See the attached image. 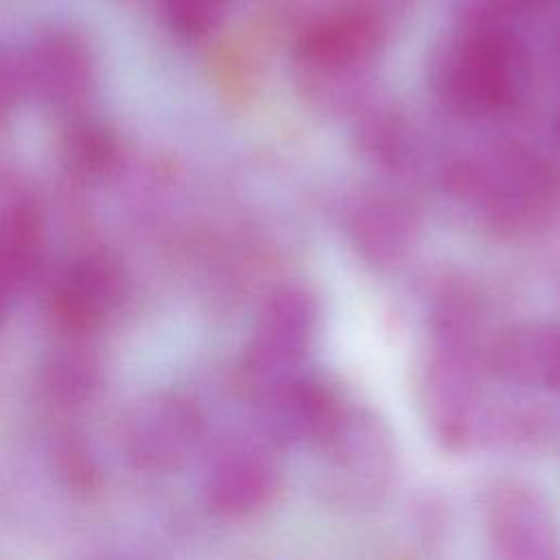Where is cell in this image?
<instances>
[{
	"mask_svg": "<svg viewBox=\"0 0 560 560\" xmlns=\"http://www.w3.org/2000/svg\"><path fill=\"white\" fill-rule=\"evenodd\" d=\"M11 302H13V295H11V293L4 289V284L0 282V326H2L4 319H7V313H9Z\"/></svg>",
	"mask_w": 560,
	"mask_h": 560,
	"instance_id": "7402d4cb",
	"label": "cell"
},
{
	"mask_svg": "<svg viewBox=\"0 0 560 560\" xmlns=\"http://www.w3.org/2000/svg\"><path fill=\"white\" fill-rule=\"evenodd\" d=\"M317 328V302L302 287H282L262 304L238 361V385L249 400L298 374Z\"/></svg>",
	"mask_w": 560,
	"mask_h": 560,
	"instance_id": "277c9868",
	"label": "cell"
},
{
	"mask_svg": "<svg viewBox=\"0 0 560 560\" xmlns=\"http://www.w3.org/2000/svg\"><path fill=\"white\" fill-rule=\"evenodd\" d=\"M357 234L370 256H394L409 236V214L392 203H372L359 214Z\"/></svg>",
	"mask_w": 560,
	"mask_h": 560,
	"instance_id": "ac0fdd59",
	"label": "cell"
},
{
	"mask_svg": "<svg viewBox=\"0 0 560 560\" xmlns=\"http://www.w3.org/2000/svg\"><path fill=\"white\" fill-rule=\"evenodd\" d=\"M206 411L179 389L138 398L118 420L116 442L127 468L140 475H168L184 468L203 446Z\"/></svg>",
	"mask_w": 560,
	"mask_h": 560,
	"instance_id": "3957f363",
	"label": "cell"
},
{
	"mask_svg": "<svg viewBox=\"0 0 560 560\" xmlns=\"http://www.w3.org/2000/svg\"><path fill=\"white\" fill-rule=\"evenodd\" d=\"M451 186L508 234L540 230L560 206L558 168L521 144H499L462 162L451 171Z\"/></svg>",
	"mask_w": 560,
	"mask_h": 560,
	"instance_id": "6da1fadb",
	"label": "cell"
},
{
	"mask_svg": "<svg viewBox=\"0 0 560 560\" xmlns=\"http://www.w3.org/2000/svg\"><path fill=\"white\" fill-rule=\"evenodd\" d=\"M230 0H162L168 28L182 39L206 37L225 15Z\"/></svg>",
	"mask_w": 560,
	"mask_h": 560,
	"instance_id": "ffe728a7",
	"label": "cell"
},
{
	"mask_svg": "<svg viewBox=\"0 0 560 560\" xmlns=\"http://www.w3.org/2000/svg\"><path fill=\"white\" fill-rule=\"evenodd\" d=\"M523 79V59L503 31H479L446 61L442 85L448 103L466 114H492L510 107Z\"/></svg>",
	"mask_w": 560,
	"mask_h": 560,
	"instance_id": "9c48e42d",
	"label": "cell"
},
{
	"mask_svg": "<svg viewBox=\"0 0 560 560\" xmlns=\"http://www.w3.org/2000/svg\"><path fill=\"white\" fill-rule=\"evenodd\" d=\"M59 158L70 177L83 184L105 182L120 168L122 140L105 118L81 109L63 120Z\"/></svg>",
	"mask_w": 560,
	"mask_h": 560,
	"instance_id": "2e32d148",
	"label": "cell"
},
{
	"mask_svg": "<svg viewBox=\"0 0 560 560\" xmlns=\"http://www.w3.org/2000/svg\"><path fill=\"white\" fill-rule=\"evenodd\" d=\"M129 293L122 260L107 247L74 252L52 276L46 306L59 335L94 337L116 317Z\"/></svg>",
	"mask_w": 560,
	"mask_h": 560,
	"instance_id": "5b68a950",
	"label": "cell"
},
{
	"mask_svg": "<svg viewBox=\"0 0 560 560\" xmlns=\"http://www.w3.org/2000/svg\"><path fill=\"white\" fill-rule=\"evenodd\" d=\"M280 451L258 433L223 440L203 472V501L225 521H245L262 512L282 483Z\"/></svg>",
	"mask_w": 560,
	"mask_h": 560,
	"instance_id": "ba28073f",
	"label": "cell"
},
{
	"mask_svg": "<svg viewBox=\"0 0 560 560\" xmlns=\"http://www.w3.org/2000/svg\"><path fill=\"white\" fill-rule=\"evenodd\" d=\"M85 560H140L127 553H96V556H88Z\"/></svg>",
	"mask_w": 560,
	"mask_h": 560,
	"instance_id": "603a6c76",
	"label": "cell"
},
{
	"mask_svg": "<svg viewBox=\"0 0 560 560\" xmlns=\"http://www.w3.org/2000/svg\"><path fill=\"white\" fill-rule=\"evenodd\" d=\"M28 98L44 109L70 116L85 109L96 85V52L70 24H48L20 50Z\"/></svg>",
	"mask_w": 560,
	"mask_h": 560,
	"instance_id": "52a82bcc",
	"label": "cell"
},
{
	"mask_svg": "<svg viewBox=\"0 0 560 560\" xmlns=\"http://www.w3.org/2000/svg\"><path fill=\"white\" fill-rule=\"evenodd\" d=\"M311 451L317 488L337 508H374L396 481V438L385 418L368 407L348 402Z\"/></svg>",
	"mask_w": 560,
	"mask_h": 560,
	"instance_id": "7a4b0ae2",
	"label": "cell"
},
{
	"mask_svg": "<svg viewBox=\"0 0 560 560\" xmlns=\"http://www.w3.org/2000/svg\"><path fill=\"white\" fill-rule=\"evenodd\" d=\"M549 435V416L536 407H490L483 440L510 448H536Z\"/></svg>",
	"mask_w": 560,
	"mask_h": 560,
	"instance_id": "e0dca14e",
	"label": "cell"
},
{
	"mask_svg": "<svg viewBox=\"0 0 560 560\" xmlns=\"http://www.w3.org/2000/svg\"><path fill=\"white\" fill-rule=\"evenodd\" d=\"M52 457H55L57 475L63 479L68 488L88 492L98 486L101 481L98 459L77 431H66L59 435Z\"/></svg>",
	"mask_w": 560,
	"mask_h": 560,
	"instance_id": "d6986e66",
	"label": "cell"
},
{
	"mask_svg": "<svg viewBox=\"0 0 560 560\" xmlns=\"http://www.w3.org/2000/svg\"><path fill=\"white\" fill-rule=\"evenodd\" d=\"M256 433L273 448H313L348 400L328 383L300 372L271 385L254 400Z\"/></svg>",
	"mask_w": 560,
	"mask_h": 560,
	"instance_id": "8fae6325",
	"label": "cell"
},
{
	"mask_svg": "<svg viewBox=\"0 0 560 560\" xmlns=\"http://www.w3.org/2000/svg\"><path fill=\"white\" fill-rule=\"evenodd\" d=\"M558 133H560V125H558Z\"/></svg>",
	"mask_w": 560,
	"mask_h": 560,
	"instance_id": "cb8c5ba5",
	"label": "cell"
},
{
	"mask_svg": "<svg viewBox=\"0 0 560 560\" xmlns=\"http://www.w3.org/2000/svg\"><path fill=\"white\" fill-rule=\"evenodd\" d=\"M46 232L35 201L11 195L0 201V282L15 298L44 269Z\"/></svg>",
	"mask_w": 560,
	"mask_h": 560,
	"instance_id": "9a60e30c",
	"label": "cell"
},
{
	"mask_svg": "<svg viewBox=\"0 0 560 560\" xmlns=\"http://www.w3.org/2000/svg\"><path fill=\"white\" fill-rule=\"evenodd\" d=\"M418 407L431 440L444 453L464 455L481 444L490 407L472 361L442 350L422 372Z\"/></svg>",
	"mask_w": 560,
	"mask_h": 560,
	"instance_id": "8992f818",
	"label": "cell"
},
{
	"mask_svg": "<svg viewBox=\"0 0 560 560\" xmlns=\"http://www.w3.org/2000/svg\"><path fill=\"white\" fill-rule=\"evenodd\" d=\"M24 98H28V94L22 57L18 50L0 44V127L15 114Z\"/></svg>",
	"mask_w": 560,
	"mask_h": 560,
	"instance_id": "44dd1931",
	"label": "cell"
},
{
	"mask_svg": "<svg viewBox=\"0 0 560 560\" xmlns=\"http://www.w3.org/2000/svg\"><path fill=\"white\" fill-rule=\"evenodd\" d=\"M488 370L510 385L560 394V324H516L494 335Z\"/></svg>",
	"mask_w": 560,
	"mask_h": 560,
	"instance_id": "4fadbf2b",
	"label": "cell"
},
{
	"mask_svg": "<svg viewBox=\"0 0 560 560\" xmlns=\"http://www.w3.org/2000/svg\"><path fill=\"white\" fill-rule=\"evenodd\" d=\"M35 383L46 407L74 416L98 400L105 387V361L92 337L59 335L42 354Z\"/></svg>",
	"mask_w": 560,
	"mask_h": 560,
	"instance_id": "7c38bea8",
	"label": "cell"
},
{
	"mask_svg": "<svg viewBox=\"0 0 560 560\" xmlns=\"http://www.w3.org/2000/svg\"><path fill=\"white\" fill-rule=\"evenodd\" d=\"M376 42V18L363 9H343L304 28L298 39V55L311 68L339 72L365 61Z\"/></svg>",
	"mask_w": 560,
	"mask_h": 560,
	"instance_id": "5bb4252c",
	"label": "cell"
},
{
	"mask_svg": "<svg viewBox=\"0 0 560 560\" xmlns=\"http://www.w3.org/2000/svg\"><path fill=\"white\" fill-rule=\"evenodd\" d=\"M481 514L499 560H556L558 521L549 499L534 483L494 479L483 492Z\"/></svg>",
	"mask_w": 560,
	"mask_h": 560,
	"instance_id": "30bf717a",
	"label": "cell"
}]
</instances>
